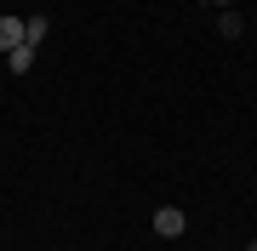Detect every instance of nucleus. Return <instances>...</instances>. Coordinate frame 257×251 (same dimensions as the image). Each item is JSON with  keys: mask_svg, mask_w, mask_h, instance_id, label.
<instances>
[{"mask_svg": "<svg viewBox=\"0 0 257 251\" xmlns=\"http://www.w3.org/2000/svg\"><path fill=\"white\" fill-rule=\"evenodd\" d=\"M183 228H189L183 205H160V211H155V234H160V240H177Z\"/></svg>", "mask_w": 257, "mask_h": 251, "instance_id": "1", "label": "nucleus"}, {"mask_svg": "<svg viewBox=\"0 0 257 251\" xmlns=\"http://www.w3.org/2000/svg\"><path fill=\"white\" fill-rule=\"evenodd\" d=\"M23 46V18H0V52H18Z\"/></svg>", "mask_w": 257, "mask_h": 251, "instance_id": "2", "label": "nucleus"}, {"mask_svg": "<svg viewBox=\"0 0 257 251\" xmlns=\"http://www.w3.org/2000/svg\"><path fill=\"white\" fill-rule=\"evenodd\" d=\"M46 35H52V23H46V18H23V40H29L35 52L46 46Z\"/></svg>", "mask_w": 257, "mask_h": 251, "instance_id": "3", "label": "nucleus"}, {"mask_svg": "<svg viewBox=\"0 0 257 251\" xmlns=\"http://www.w3.org/2000/svg\"><path fill=\"white\" fill-rule=\"evenodd\" d=\"M6 63H12V75H29V69H35V46L23 40L18 52H6Z\"/></svg>", "mask_w": 257, "mask_h": 251, "instance_id": "4", "label": "nucleus"}, {"mask_svg": "<svg viewBox=\"0 0 257 251\" xmlns=\"http://www.w3.org/2000/svg\"><path fill=\"white\" fill-rule=\"evenodd\" d=\"M217 35H229V40L240 35V12H234V6H223V18H217Z\"/></svg>", "mask_w": 257, "mask_h": 251, "instance_id": "5", "label": "nucleus"}, {"mask_svg": "<svg viewBox=\"0 0 257 251\" xmlns=\"http://www.w3.org/2000/svg\"><path fill=\"white\" fill-rule=\"evenodd\" d=\"M217 6H234V0H217Z\"/></svg>", "mask_w": 257, "mask_h": 251, "instance_id": "6", "label": "nucleus"}]
</instances>
